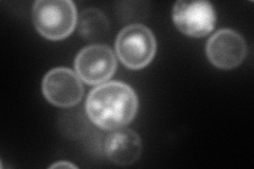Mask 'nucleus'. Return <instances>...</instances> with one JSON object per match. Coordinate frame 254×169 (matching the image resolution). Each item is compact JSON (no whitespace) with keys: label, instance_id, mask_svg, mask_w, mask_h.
<instances>
[{"label":"nucleus","instance_id":"obj_1","mask_svg":"<svg viewBox=\"0 0 254 169\" xmlns=\"http://www.w3.org/2000/svg\"><path fill=\"white\" fill-rule=\"evenodd\" d=\"M139 101L132 88L122 82H109L95 87L87 96L86 113L104 130L128 125L138 111Z\"/></svg>","mask_w":254,"mask_h":169},{"label":"nucleus","instance_id":"obj_10","mask_svg":"<svg viewBox=\"0 0 254 169\" xmlns=\"http://www.w3.org/2000/svg\"><path fill=\"white\" fill-rule=\"evenodd\" d=\"M50 168H77V166L70 162H67V161H61V162L52 164Z\"/></svg>","mask_w":254,"mask_h":169},{"label":"nucleus","instance_id":"obj_6","mask_svg":"<svg viewBox=\"0 0 254 169\" xmlns=\"http://www.w3.org/2000/svg\"><path fill=\"white\" fill-rule=\"evenodd\" d=\"M42 90L48 102L61 108L75 106L84 95L81 78L75 72L65 67L48 72L43 79Z\"/></svg>","mask_w":254,"mask_h":169},{"label":"nucleus","instance_id":"obj_2","mask_svg":"<svg viewBox=\"0 0 254 169\" xmlns=\"http://www.w3.org/2000/svg\"><path fill=\"white\" fill-rule=\"evenodd\" d=\"M77 11L70 0H38L32 9V20L42 36L50 40H61L74 31Z\"/></svg>","mask_w":254,"mask_h":169},{"label":"nucleus","instance_id":"obj_8","mask_svg":"<svg viewBox=\"0 0 254 169\" xmlns=\"http://www.w3.org/2000/svg\"><path fill=\"white\" fill-rule=\"evenodd\" d=\"M142 151L139 134L127 128H119L110 132L105 141V154L111 162L126 166L138 161Z\"/></svg>","mask_w":254,"mask_h":169},{"label":"nucleus","instance_id":"obj_3","mask_svg":"<svg viewBox=\"0 0 254 169\" xmlns=\"http://www.w3.org/2000/svg\"><path fill=\"white\" fill-rule=\"evenodd\" d=\"M156 49L154 33L139 23L125 27L117 36L116 51L119 59L131 70L145 68L153 60Z\"/></svg>","mask_w":254,"mask_h":169},{"label":"nucleus","instance_id":"obj_4","mask_svg":"<svg viewBox=\"0 0 254 169\" xmlns=\"http://www.w3.org/2000/svg\"><path fill=\"white\" fill-rule=\"evenodd\" d=\"M74 68L78 77L86 84L101 85L115 74L117 59L108 46L91 45L76 55Z\"/></svg>","mask_w":254,"mask_h":169},{"label":"nucleus","instance_id":"obj_9","mask_svg":"<svg viewBox=\"0 0 254 169\" xmlns=\"http://www.w3.org/2000/svg\"><path fill=\"white\" fill-rule=\"evenodd\" d=\"M78 32L89 42H101L109 32V22L104 13L98 9H86L77 19Z\"/></svg>","mask_w":254,"mask_h":169},{"label":"nucleus","instance_id":"obj_5","mask_svg":"<svg viewBox=\"0 0 254 169\" xmlns=\"http://www.w3.org/2000/svg\"><path fill=\"white\" fill-rule=\"evenodd\" d=\"M176 28L190 37H204L215 28L216 13L208 1H177L172 12Z\"/></svg>","mask_w":254,"mask_h":169},{"label":"nucleus","instance_id":"obj_7","mask_svg":"<svg viewBox=\"0 0 254 169\" xmlns=\"http://www.w3.org/2000/svg\"><path fill=\"white\" fill-rule=\"evenodd\" d=\"M205 52L214 67L231 70L244 61L247 55V44L238 32L222 29L210 37Z\"/></svg>","mask_w":254,"mask_h":169}]
</instances>
